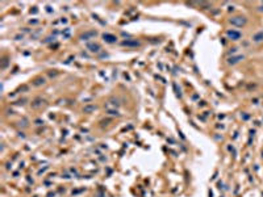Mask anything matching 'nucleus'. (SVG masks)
I'll return each instance as SVG.
<instances>
[{"label": "nucleus", "mask_w": 263, "mask_h": 197, "mask_svg": "<svg viewBox=\"0 0 263 197\" xmlns=\"http://www.w3.org/2000/svg\"><path fill=\"white\" fill-rule=\"evenodd\" d=\"M262 39H263V32H259V33L254 34V37H253V41H255V42H259V41H262Z\"/></svg>", "instance_id": "obj_10"}, {"label": "nucleus", "mask_w": 263, "mask_h": 197, "mask_svg": "<svg viewBox=\"0 0 263 197\" xmlns=\"http://www.w3.org/2000/svg\"><path fill=\"white\" fill-rule=\"evenodd\" d=\"M109 122H110V120H103V121H101V122H100V124H101V125L104 126V125H108Z\"/></svg>", "instance_id": "obj_15"}, {"label": "nucleus", "mask_w": 263, "mask_h": 197, "mask_svg": "<svg viewBox=\"0 0 263 197\" xmlns=\"http://www.w3.org/2000/svg\"><path fill=\"white\" fill-rule=\"evenodd\" d=\"M96 36V32H87L84 34H82L80 36V39H83V41H87V39H90L91 37H95Z\"/></svg>", "instance_id": "obj_8"}, {"label": "nucleus", "mask_w": 263, "mask_h": 197, "mask_svg": "<svg viewBox=\"0 0 263 197\" xmlns=\"http://www.w3.org/2000/svg\"><path fill=\"white\" fill-rule=\"evenodd\" d=\"M45 83V79L42 78V76H40V78H36L33 80V85H36V87H38V85H42Z\"/></svg>", "instance_id": "obj_9"}, {"label": "nucleus", "mask_w": 263, "mask_h": 197, "mask_svg": "<svg viewBox=\"0 0 263 197\" xmlns=\"http://www.w3.org/2000/svg\"><path fill=\"white\" fill-rule=\"evenodd\" d=\"M108 114H110V116H120V113L117 112V111H112V109H108Z\"/></svg>", "instance_id": "obj_12"}, {"label": "nucleus", "mask_w": 263, "mask_h": 197, "mask_svg": "<svg viewBox=\"0 0 263 197\" xmlns=\"http://www.w3.org/2000/svg\"><path fill=\"white\" fill-rule=\"evenodd\" d=\"M230 21V24L232 25H236V26H242V25H245L246 24V19L245 17H242V16H234V17H232V19L229 20Z\"/></svg>", "instance_id": "obj_1"}, {"label": "nucleus", "mask_w": 263, "mask_h": 197, "mask_svg": "<svg viewBox=\"0 0 263 197\" xmlns=\"http://www.w3.org/2000/svg\"><path fill=\"white\" fill-rule=\"evenodd\" d=\"M95 109H96V107H95V105H90V107H86V108L83 109V111H84L86 113H90V112H92V111H95Z\"/></svg>", "instance_id": "obj_11"}, {"label": "nucleus", "mask_w": 263, "mask_h": 197, "mask_svg": "<svg viewBox=\"0 0 263 197\" xmlns=\"http://www.w3.org/2000/svg\"><path fill=\"white\" fill-rule=\"evenodd\" d=\"M243 59V55H237V57H232L228 59V63L229 65H236V63H238L239 61H242Z\"/></svg>", "instance_id": "obj_7"}, {"label": "nucleus", "mask_w": 263, "mask_h": 197, "mask_svg": "<svg viewBox=\"0 0 263 197\" xmlns=\"http://www.w3.org/2000/svg\"><path fill=\"white\" fill-rule=\"evenodd\" d=\"M7 66H8V59H7V58H4L3 62H2V68H5Z\"/></svg>", "instance_id": "obj_13"}, {"label": "nucleus", "mask_w": 263, "mask_h": 197, "mask_svg": "<svg viewBox=\"0 0 263 197\" xmlns=\"http://www.w3.org/2000/svg\"><path fill=\"white\" fill-rule=\"evenodd\" d=\"M236 51H237V49H236V47H233V49H230V53H236Z\"/></svg>", "instance_id": "obj_17"}, {"label": "nucleus", "mask_w": 263, "mask_h": 197, "mask_svg": "<svg viewBox=\"0 0 263 197\" xmlns=\"http://www.w3.org/2000/svg\"><path fill=\"white\" fill-rule=\"evenodd\" d=\"M42 104H44V100H42V98H41V97H36V98H34V100L30 103V105H32V108L36 109V108H40L41 105H42Z\"/></svg>", "instance_id": "obj_6"}, {"label": "nucleus", "mask_w": 263, "mask_h": 197, "mask_svg": "<svg viewBox=\"0 0 263 197\" xmlns=\"http://www.w3.org/2000/svg\"><path fill=\"white\" fill-rule=\"evenodd\" d=\"M174 89H175V92H176V95H178L179 97L182 96V95H180V91H178V87H176V84H175V83H174Z\"/></svg>", "instance_id": "obj_14"}, {"label": "nucleus", "mask_w": 263, "mask_h": 197, "mask_svg": "<svg viewBox=\"0 0 263 197\" xmlns=\"http://www.w3.org/2000/svg\"><path fill=\"white\" fill-rule=\"evenodd\" d=\"M103 39L107 43H115L116 41H117V37L113 36V34H110V33H104L103 34Z\"/></svg>", "instance_id": "obj_3"}, {"label": "nucleus", "mask_w": 263, "mask_h": 197, "mask_svg": "<svg viewBox=\"0 0 263 197\" xmlns=\"http://www.w3.org/2000/svg\"><path fill=\"white\" fill-rule=\"evenodd\" d=\"M122 46H128V47H138L139 42L137 39H125L122 41Z\"/></svg>", "instance_id": "obj_5"}, {"label": "nucleus", "mask_w": 263, "mask_h": 197, "mask_svg": "<svg viewBox=\"0 0 263 197\" xmlns=\"http://www.w3.org/2000/svg\"><path fill=\"white\" fill-rule=\"evenodd\" d=\"M87 49H88L91 53H100V50H101V46L96 43V42H92V43H88L87 45Z\"/></svg>", "instance_id": "obj_4"}, {"label": "nucleus", "mask_w": 263, "mask_h": 197, "mask_svg": "<svg viewBox=\"0 0 263 197\" xmlns=\"http://www.w3.org/2000/svg\"><path fill=\"white\" fill-rule=\"evenodd\" d=\"M28 89H29L28 85H22V87H20V91H28Z\"/></svg>", "instance_id": "obj_16"}, {"label": "nucleus", "mask_w": 263, "mask_h": 197, "mask_svg": "<svg viewBox=\"0 0 263 197\" xmlns=\"http://www.w3.org/2000/svg\"><path fill=\"white\" fill-rule=\"evenodd\" d=\"M259 11H260V12H263V4L259 5Z\"/></svg>", "instance_id": "obj_18"}, {"label": "nucleus", "mask_w": 263, "mask_h": 197, "mask_svg": "<svg viewBox=\"0 0 263 197\" xmlns=\"http://www.w3.org/2000/svg\"><path fill=\"white\" fill-rule=\"evenodd\" d=\"M226 36L229 37L232 41H237V39H239V38L242 37V34H241V32L233 30V29H232V30H228V32H226Z\"/></svg>", "instance_id": "obj_2"}]
</instances>
